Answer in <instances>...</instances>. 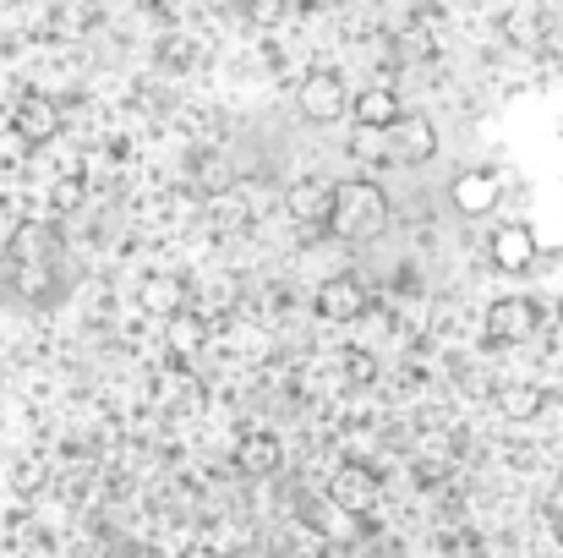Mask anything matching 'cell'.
<instances>
[{
  "instance_id": "1",
  "label": "cell",
  "mask_w": 563,
  "mask_h": 558,
  "mask_svg": "<svg viewBox=\"0 0 563 558\" xmlns=\"http://www.w3.org/2000/svg\"><path fill=\"white\" fill-rule=\"evenodd\" d=\"M394 208H388V192L377 182H340L334 186V214H329V230L351 247L362 241H377L388 230Z\"/></svg>"
},
{
  "instance_id": "2",
  "label": "cell",
  "mask_w": 563,
  "mask_h": 558,
  "mask_svg": "<svg viewBox=\"0 0 563 558\" xmlns=\"http://www.w3.org/2000/svg\"><path fill=\"white\" fill-rule=\"evenodd\" d=\"M296 105H301V116H307V121L329 127V121H340V116L351 110V88H345V77H340V72L318 66V72H307V77H301Z\"/></svg>"
},
{
  "instance_id": "3",
  "label": "cell",
  "mask_w": 563,
  "mask_h": 558,
  "mask_svg": "<svg viewBox=\"0 0 563 558\" xmlns=\"http://www.w3.org/2000/svg\"><path fill=\"white\" fill-rule=\"evenodd\" d=\"M537 324H542V307L531 296H504V302L487 307V340L493 346H520V340L537 335Z\"/></svg>"
},
{
  "instance_id": "4",
  "label": "cell",
  "mask_w": 563,
  "mask_h": 558,
  "mask_svg": "<svg viewBox=\"0 0 563 558\" xmlns=\"http://www.w3.org/2000/svg\"><path fill=\"white\" fill-rule=\"evenodd\" d=\"M487 252H493V269H504V274H526V269L537 263V230L520 225V219H504V225L493 230Z\"/></svg>"
},
{
  "instance_id": "5",
  "label": "cell",
  "mask_w": 563,
  "mask_h": 558,
  "mask_svg": "<svg viewBox=\"0 0 563 558\" xmlns=\"http://www.w3.org/2000/svg\"><path fill=\"white\" fill-rule=\"evenodd\" d=\"M498 197H504L498 171H460V176L449 182V203H454L465 219H487V214L498 208Z\"/></svg>"
},
{
  "instance_id": "6",
  "label": "cell",
  "mask_w": 563,
  "mask_h": 558,
  "mask_svg": "<svg viewBox=\"0 0 563 558\" xmlns=\"http://www.w3.org/2000/svg\"><path fill=\"white\" fill-rule=\"evenodd\" d=\"M377 493H383V488H377V471H373V466H340V471H334V482H329V499H334V510H340V515H351V521L373 510Z\"/></svg>"
},
{
  "instance_id": "7",
  "label": "cell",
  "mask_w": 563,
  "mask_h": 558,
  "mask_svg": "<svg viewBox=\"0 0 563 558\" xmlns=\"http://www.w3.org/2000/svg\"><path fill=\"white\" fill-rule=\"evenodd\" d=\"M285 208H290L296 225H329V214H334V186L323 182V176H296L290 192H285Z\"/></svg>"
},
{
  "instance_id": "8",
  "label": "cell",
  "mask_w": 563,
  "mask_h": 558,
  "mask_svg": "<svg viewBox=\"0 0 563 558\" xmlns=\"http://www.w3.org/2000/svg\"><path fill=\"white\" fill-rule=\"evenodd\" d=\"M388 149H394V160H405V165H427V160L438 154V132H432V121H427V116L405 110V116H399V127L388 132Z\"/></svg>"
},
{
  "instance_id": "9",
  "label": "cell",
  "mask_w": 563,
  "mask_h": 558,
  "mask_svg": "<svg viewBox=\"0 0 563 558\" xmlns=\"http://www.w3.org/2000/svg\"><path fill=\"white\" fill-rule=\"evenodd\" d=\"M362 307H367V285L356 274H334L318 285V313L329 324H351V318H362Z\"/></svg>"
},
{
  "instance_id": "10",
  "label": "cell",
  "mask_w": 563,
  "mask_h": 558,
  "mask_svg": "<svg viewBox=\"0 0 563 558\" xmlns=\"http://www.w3.org/2000/svg\"><path fill=\"white\" fill-rule=\"evenodd\" d=\"M11 127H16L27 143H49V138L60 132V116H55V105H49L44 94H22L16 110H11Z\"/></svg>"
},
{
  "instance_id": "11",
  "label": "cell",
  "mask_w": 563,
  "mask_h": 558,
  "mask_svg": "<svg viewBox=\"0 0 563 558\" xmlns=\"http://www.w3.org/2000/svg\"><path fill=\"white\" fill-rule=\"evenodd\" d=\"M351 110H356V127H362V132H394L399 116H405L394 88H367V94H356Z\"/></svg>"
},
{
  "instance_id": "12",
  "label": "cell",
  "mask_w": 563,
  "mask_h": 558,
  "mask_svg": "<svg viewBox=\"0 0 563 558\" xmlns=\"http://www.w3.org/2000/svg\"><path fill=\"white\" fill-rule=\"evenodd\" d=\"M137 302H143L154 318H181V313H187V285H181L176 274H148L143 291H137Z\"/></svg>"
},
{
  "instance_id": "13",
  "label": "cell",
  "mask_w": 563,
  "mask_h": 558,
  "mask_svg": "<svg viewBox=\"0 0 563 558\" xmlns=\"http://www.w3.org/2000/svg\"><path fill=\"white\" fill-rule=\"evenodd\" d=\"M235 471L241 477H274L279 471V438L274 433H246L235 444Z\"/></svg>"
},
{
  "instance_id": "14",
  "label": "cell",
  "mask_w": 563,
  "mask_h": 558,
  "mask_svg": "<svg viewBox=\"0 0 563 558\" xmlns=\"http://www.w3.org/2000/svg\"><path fill=\"white\" fill-rule=\"evenodd\" d=\"M5 252H11V263H16V269H22V263H49V225H38V219H22V225L11 230Z\"/></svg>"
},
{
  "instance_id": "15",
  "label": "cell",
  "mask_w": 563,
  "mask_h": 558,
  "mask_svg": "<svg viewBox=\"0 0 563 558\" xmlns=\"http://www.w3.org/2000/svg\"><path fill=\"white\" fill-rule=\"evenodd\" d=\"M542 405H548V394H542L537 383H504V389H498V411H504L509 422H537Z\"/></svg>"
},
{
  "instance_id": "16",
  "label": "cell",
  "mask_w": 563,
  "mask_h": 558,
  "mask_svg": "<svg viewBox=\"0 0 563 558\" xmlns=\"http://www.w3.org/2000/svg\"><path fill=\"white\" fill-rule=\"evenodd\" d=\"M11 291H16L22 302H44V296L55 291L49 263H22V269H11Z\"/></svg>"
},
{
  "instance_id": "17",
  "label": "cell",
  "mask_w": 563,
  "mask_h": 558,
  "mask_svg": "<svg viewBox=\"0 0 563 558\" xmlns=\"http://www.w3.org/2000/svg\"><path fill=\"white\" fill-rule=\"evenodd\" d=\"M202 340H208V324L197 318V313H181V318H170V351H181V357H197L202 351Z\"/></svg>"
},
{
  "instance_id": "18",
  "label": "cell",
  "mask_w": 563,
  "mask_h": 558,
  "mask_svg": "<svg viewBox=\"0 0 563 558\" xmlns=\"http://www.w3.org/2000/svg\"><path fill=\"white\" fill-rule=\"evenodd\" d=\"M279 558H329V537H323L318 526H301V532L285 543V554Z\"/></svg>"
},
{
  "instance_id": "19",
  "label": "cell",
  "mask_w": 563,
  "mask_h": 558,
  "mask_svg": "<svg viewBox=\"0 0 563 558\" xmlns=\"http://www.w3.org/2000/svg\"><path fill=\"white\" fill-rule=\"evenodd\" d=\"M82 197H88V186L77 182V176H66V182H55V192H49V208L55 214H71V208H82Z\"/></svg>"
},
{
  "instance_id": "20",
  "label": "cell",
  "mask_w": 563,
  "mask_h": 558,
  "mask_svg": "<svg viewBox=\"0 0 563 558\" xmlns=\"http://www.w3.org/2000/svg\"><path fill=\"white\" fill-rule=\"evenodd\" d=\"M373 372H377V362L367 351H351L345 357V383H373Z\"/></svg>"
},
{
  "instance_id": "21",
  "label": "cell",
  "mask_w": 563,
  "mask_h": 558,
  "mask_svg": "<svg viewBox=\"0 0 563 558\" xmlns=\"http://www.w3.org/2000/svg\"><path fill=\"white\" fill-rule=\"evenodd\" d=\"M559 537H563V510H559Z\"/></svg>"
},
{
  "instance_id": "22",
  "label": "cell",
  "mask_w": 563,
  "mask_h": 558,
  "mask_svg": "<svg viewBox=\"0 0 563 558\" xmlns=\"http://www.w3.org/2000/svg\"><path fill=\"white\" fill-rule=\"evenodd\" d=\"M197 558H213V554H197Z\"/></svg>"
},
{
  "instance_id": "23",
  "label": "cell",
  "mask_w": 563,
  "mask_h": 558,
  "mask_svg": "<svg viewBox=\"0 0 563 558\" xmlns=\"http://www.w3.org/2000/svg\"><path fill=\"white\" fill-rule=\"evenodd\" d=\"M559 313H563V296H559Z\"/></svg>"
}]
</instances>
